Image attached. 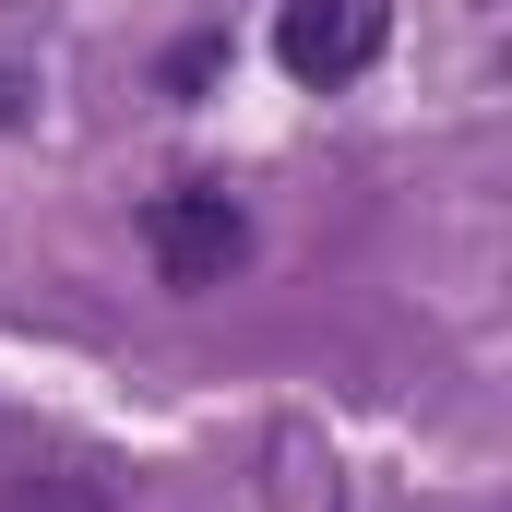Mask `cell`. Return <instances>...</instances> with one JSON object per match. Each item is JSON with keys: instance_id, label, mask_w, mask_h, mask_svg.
<instances>
[{"instance_id": "1", "label": "cell", "mask_w": 512, "mask_h": 512, "mask_svg": "<svg viewBox=\"0 0 512 512\" xmlns=\"http://www.w3.org/2000/svg\"><path fill=\"white\" fill-rule=\"evenodd\" d=\"M143 251H155L167 286H227V262L251 251V215L191 179V191H155V203H143Z\"/></svg>"}, {"instance_id": "2", "label": "cell", "mask_w": 512, "mask_h": 512, "mask_svg": "<svg viewBox=\"0 0 512 512\" xmlns=\"http://www.w3.org/2000/svg\"><path fill=\"white\" fill-rule=\"evenodd\" d=\"M393 36V0H286L274 12V60L298 84H358Z\"/></svg>"}, {"instance_id": "3", "label": "cell", "mask_w": 512, "mask_h": 512, "mask_svg": "<svg viewBox=\"0 0 512 512\" xmlns=\"http://www.w3.org/2000/svg\"><path fill=\"white\" fill-rule=\"evenodd\" d=\"M0 512H108L96 477H24V489H0Z\"/></svg>"}]
</instances>
